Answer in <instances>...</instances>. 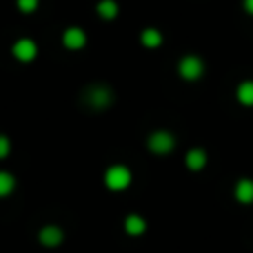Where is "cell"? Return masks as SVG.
<instances>
[{
	"instance_id": "e0dca14e",
	"label": "cell",
	"mask_w": 253,
	"mask_h": 253,
	"mask_svg": "<svg viewBox=\"0 0 253 253\" xmlns=\"http://www.w3.org/2000/svg\"><path fill=\"white\" fill-rule=\"evenodd\" d=\"M242 4H245V11L253 16V0H242Z\"/></svg>"
},
{
	"instance_id": "7c38bea8",
	"label": "cell",
	"mask_w": 253,
	"mask_h": 253,
	"mask_svg": "<svg viewBox=\"0 0 253 253\" xmlns=\"http://www.w3.org/2000/svg\"><path fill=\"white\" fill-rule=\"evenodd\" d=\"M98 16L102 18V20H116V16H118V2L116 0H100L96 7Z\"/></svg>"
},
{
	"instance_id": "6da1fadb",
	"label": "cell",
	"mask_w": 253,
	"mask_h": 253,
	"mask_svg": "<svg viewBox=\"0 0 253 253\" xmlns=\"http://www.w3.org/2000/svg\"><path fill=\"white\" fill-rule=\"evenodd\" d=\"M84 102L96 111H105L114 102V91L107 84H91L84 89Z\"/></svg>"
},
{
	"instance_id": "7a4b0ae2",
	"label": "cell",
	"mask_w": 253,
	"mask_h": 253,
	"mask_svg": "<svg viewBox=\"0 0 253 253\" xmlns=\"http://www.w3.org/2000/svg\"><path fill=\"white\" fill-rule=\"evenodd\" d=\"M133 175H131V169L125 165H111L109 169L105 171V184L111 191H123L131 184Z\"/></svg>"
},
{
	"instance_id": "9a60e30c",
	"label": "cell",
	"mask_w": 253,
	"mask_h": 253,
	"mask_svg": "<svg viewBox=\"0 0 253 253\" xmlns=\"http://www.w3.org/2000/svg\"><path fill=\"white\" fill-rule=\"evenodd\" d=\"M16 7L22 13H34L38 9V0H16Z\"/></svg>"
},
{
	"instance_id": "ba28073f",
	"label": "cell",
	"mask_w": 253,
	"mask_h": 253,
	"mask_svg": "<svg viewBox=\"0 0 253 253\" xmlns=\"http://www.w3.org/2000/svg\"><path fill=\"white\" fill-rule=\"evenodd\" d=\"M233 196L240 205H251L253 202V180L251 178H240L236 182V189H233Z\"/></svg>"
},
{
	"instance_id": "30bf717a",
	"label": "cell",
	"mask_w": 253,
	"mask_h": 253,
	"mask_svg": "<svg viewBox=\"0 0 253 253\" xmlns=\"http://www.w3.org/2000/svg\"><path fill=\"white\" fill-rule=\"evenodd\" d=\"M125 231L129 233V236H133V238L142 236V233L147 231V220H144L142 215H138V213L126 215L125 218Z\"/></svg>"
},
{
	"instance_id": "8992f818",
	"label": "cell",
	"mask_w": 253,
	"mask_h": 253,
	"mask_svg": "<svg viewBox=\"0 0 253 253\" xmlns=\"http://www.w3.org/2000/svg\"><path fill=\"white\" fill-rule=\"evenodd\" d=\"M62 44H65L69 51H78V49H83L84 44H87V34H84L80 27H69V29H65V34H62Z\"/></svg>"
},
{
	"instance_id": "3957f363",
	"label": "cell",
	"mask_w": 253,
	"mask_h": 253,
	"mask_svg": "<svg viewBox=\"0 0 253 253\" xmlns=\"http://www.w3.org/2000/svg\"><path fill=\"white\" fill-rule=\"evenodd\" d=\"M147 147L151 153H158V156H167L175 149V138L169 133L167 129H158L149 135L147 140Z\"/></svg>"
},
{
	"instance_id": "5b68a950",
	"label": "cell",
	"mask_w": 253,
	"mask_h": 253,
	"mask_svg": "<svg viewBox=\"0 0 253 253\" xmlns=\"http://www.w3.org/2000/svg\"><path fill=\"white\" fill-rule=\"evenodd\" d=\"M11 56L20 62H31V60H36V56H38V44H36L31 38H20L13 42Z\"/></svg>"
},
{
	"instance_id": "52a82bcc",
	"label": "cell",
	"mask_w": 253,
	"mask_h": 253,
	"mask_svg": "<svg viewBox=\"0 0 253 253\" xmlns=\"http://www.w3.org/2000/svg\"><path fill=\"white\" fill-rule=\"evenodd\" d=\"M62 238H65V233H62V229L56 227V224H47V227H42L38 231V240H40V245H44V247H58L62 242Z\"/></svg>"
},
{
	"instance_id": "5bb4252c",
	"label": "cell",
	"mask_w": 253,
	"mask_h": 253,
	"mask_svg": "<svg viewBox=\"0 0 253 253\" xmlns=\"http://www.w3.org/2000/svg\"><path fill=\"white\" fill-rule=\"evenodd\" d=\"M16 189V178L9 171H0V198H7Z\"/></svg>"
},
{
	"instance_id": "2e32d148",
	"label": "cell",
	"mask_w": 253,
	"mask_h": 253,
	"mask_svg": "<svg viewBox=\"0 0 253 253\" xmlns=\"http://www.w3.org/2000/svg\"><path fill=\"white\" fill-rule=\"evenodd\" d=\"M9 151H11V140H9L7 135H0V160L7 158Z\"/></svg>"
},
{
	"instance_id": "277c9868",
	"label": "cell",
	"mask_w": 253,
	"mask_h": 253,
	"mask_svg": "<svg viewBox=\"0 0 253 253\" xmlns=\"http://www.w3.org/2000/svg\"><path fill=\"white\" fill-rule=\"evenodd\" d=\"M178 74H180V78L193 83V80L202 78V74H205V62H202L200 56L189 53V56H184L182 60L178 62Z\"/></svg>"
},
{
	"instance_id": "4fadbf2b",
	"label": "cell",
	"mask_w": 253,
	"mask_h": 253,
	"mask_svg": "<svg viewBox=\"0 0 253 253\" xmlns=\"http://www.w3.org/2000/svg\"><path fill=\"white\" fill-rule=\"evenodd\" d=\"M236 98H238V102H240V105L253 107V80H245V83L238 84Z\"/></svg>"
},
{
	"instance_id": "8fae6325",
	"label": "cell",
	"mask_w": 253,
	"mask_h": 253,
	"mask_svg": "<svg viewBox=\"0 0 253 253\" xmlns=\"http://www.w3.org/2000/svg\"><path fill=\"white\" fill-rule=\"evenodd\" d=\"M140 42L149 49H156L162 44V34L156 27H147V29H142V34H140Z\"/></svg>"
},
{
	"instance_id": "9c48e42d",
	"label": "cell",
	"mask_w": 253,
	"mask_h": 253,
	"mask_svg": "<svg viewBox=\"0 0 253 253\" xmlns=\"http://www.w3.org/2000/svg\"><path fill=\"white\" fill-rule=\"evenodd\" d=\"M184 162H187V167L191 171H200L207 167V151L200 147H193L187 151V156H184Z\"/></svg>"
}]
</instances>
